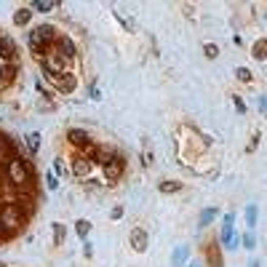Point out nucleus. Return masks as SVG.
<instances>
[{"instance_id": "obj_1", "label": "nucleus", "mask_w": 267, "mask_h": 267, "mask_svg": "<svg viewBox=\"0 0 267 267\" xmlns=\"http://www.w3.org/2000/svg\"><path fill=\"white\" fill-rule=\"evenodd\" d=\"M32 166L27 161H19V158H14V161L8 163V182L14 187H19V190H24L27 185L32 182Z\"/></svg>"}, {"instance_id": "obj_2", "label": "nucleus", "mask_w": 267, "mask_h": 267, "mask_svg": "<svg viewBox=\"0 0 267 267\" xmlns=\"http://www.w3.org/2000/svg\"><path fill=\"white\" fill-rule=\"evenodd\" d=\"M54 41H56V30L51 24H41V27H35V30L30 32V48L35 51L38 56L43 54L45 45H51Z\"/></svg>"}, {"instance_id": "obj_3", "label": "nucleus", "mask_w": 267, "mask_h": 267, "mask_svg": "<svg viewBox=\"0 0 267 267\" xmlns=\"http://www.w3.org/2000/svg\"><path fill=\"white\" fill-rule=\"evenodd\" d=\"M24 217H27V214L21 211V208L16 206V203H5V206L0 208V222L8 227L11 232L21 230V225H24Z\"/></svg>"}, {"instance_id": "obj_4", "label": "nucleus", "mask_w": 267, "mask_h": 267, "mask_svg": "<svg viewBox=\"0 0 267 267\" xmlns=\"http://www.w3.org/2000/svg\"><path fill=\"white\" fill-rule=\"evenodd\" d=\"M43 67H45V72H48V78H59V75H64V56L62 54H45L43 56Z\"/></svg>"}, {"instance_id": "obj_5", "label": "nucleus", "mask_w": 267, "mask_h": 267, "mask_svg": "<svg viewBox=\"0 0 267 267\" xmlns=\"http://www.w3.org/2000/svg\"><path fill=\"white\" fill-rule=\"evenodd\" d=\"M121 174H123V161L115 155V158H112V161L104 166V177H107V182H115V179H121Z\"/></svg>"}, {"instance_id": "obj_6", "label": "nucleus", "mask_w": 267, "mask_h": 267, "mask_svg": "<svg viewBox=\"0 0 267 267\" xmlns=\"http://www.w3.org/2000/svg\"><path fill=\"white\" fill-rule=\"evenodd\" d=\"M72 171H75V177H88L91 174V158L78 155L75 161H72Z\"/></svg>"}, {"instance_id": "obj_7", "label": "nucleus", "mask_w": 267, "mask_h": 267, "mask_svg": "<svg viewBox=\"0 0 267 267\" xmlns=\"http://www.w3.org/2000/svg\"><path fill=\"white\" fill-rule=\"evenodd\" d=\"M11 161H14V144H11L8 139H3V136H0V163H5V166H8Z\"/></svg>"}, {"instance_id": "obj_8", "label": "nucleus", "mask_w": 267, "mask_h": 267, "mask_svg": "<svg viewBox=\"0 0 267 267\" xmlns=\"http://www.w3.org/2000/svg\"><path fill=\"white\" fill-rule=\"evenodd\" d=\"M0 54H3V59H14V54H16V45L11 38H5V35H0Z\"/></svg>"}, {"instance_id": "obj_9", "label": "nucleus", "mask_w": 267, "mask_h": 267, "mask_svg": "<svg viewBox=\"0 0 267 267\" xmlns=\"http://www.w3.org/2000/svg\"><path fill=\"white\" fill-rule=\"evenodd\" d=\"M67 136H70V142H72L75 147H86V144H88V134L81 131V128H72V131L67 134Z\"/></svg>"}, {"instance_id": "obj_10", "label": "nucleus", "mask_w": 267, "mask_h": 267, "mask_svg": "<svg viewBox=\"0 0 267 267\" xmlns=\"http://www.w3.org/2000/svg\"><path fill=\"white\" fill-rule=\"evenodd\" d=\"M115 158V152L112 150H104V147H96V152H94V161L96 163H102V166H107V163Z\"/></svg>"}, {"instance_id": "obj_11", "label": "nucleus", "mask_w": 267, "mask_h": 267, "mask_svg": "<svg viewBox=\"0 0 267 267\" xmlns=\"http://www.w3.org/2000/svg\"><path fill=\"white\" fill-rule=\"evenodd\" d=\"M131 243H134L136 251H144V246H147V235H144V230H134V232H131Z\"/></svg>"}, {"instance_id": "obj_12", "label": "nucleus", "mask_w": 267, "mask_h": 267, "mask_svg": "<svg viewBox=\"0 0 267 267\" xmlns=\"http://www.w3.org/2000/svg\"><path fill=\"white\" fill-rule=\"evenodd\" d=\"M59 51H62L64 59H72V56H75V45H72L70 38H62V41H59Z\"/></svg>"}, {"instance_id": "obj_13", "label": "nucleus", "mask_w": 267, "mask_h": 267, "mask_svg": "<svg viewBox=\"0 0 267 267\" xmlns=\"http://www.w3.org/2000/svg\"><path fill=\"white\" fill-rule=\"evenodd\" d=\"M51 81H56V86H59V91H72V88H75V75H64V78H51Z\"/></svg>"}, {"instance_id": "obj_14", "label": "nucleus", "mask_w": 267, "mask_h": 267, "mask_svg": "<svg viewBox=\"0 0 267 267\" xmlns=\"http://www.w3.org/2000/svg\"><path fill=\"white\" fill-rule=\"evenodd\" d=\"M0 75H3V83H11V81H14V75H16V64H14V62L5 64L3 70H0Z\"/></svg>"}, {"instance_id": "obj_15", "label": "nucleus", "mask_w": 267, "mask_h": 267, "mask_svg": "<svg viewBox=\"0 0 267 267\" xmlns=\"http://www.w3.org/2000/svg\"><path fill=\"white\" fill-rule=\"evenodd\" d=\"M30 16H32V11H27V8H19L14 14V21L16 24H27V21H30Z\"/></svg>"}, {"instance_id": "obj_16", "label": "nucleus", "mask_w": 267, "mask_h": 267, "mask_svg": "<svg viewBox=\"0 0 267 267\" xmlns=\"http://www.w3.org/2000/svg\"><path fill=\"white\" fill-rule=\"evenodd\" d=\"M35 8H38V11H54V8H56V0H38Z\"/></svg>"}, {"instance_id": "obj_17", "label": "nucleus", "mask_w": 267, "mask_h": 267, "mask_svg": "<svg viewBox=\"0 0 267 267\" xmlns=\"http://www.w3.org/2000/svg\"><path fill=\"white\" fill-rule=\"evenodd\" d=\"M179 182H163V185H161V192H177L179 190Z\"/></svg>"}, {"instance_id": "obj_18", "label": "nucleus", "mask_w": 267, "mask_h": 267, "mask_svg": "<svg viewBox=\"0 0 267 267\" xmlns=\"http://www.w3.org/2000/svg\"><path fill=\"white\" fill-rule=\"evenodd\" d=\"M265 48H267V43L259 41L257 45H254V56H257V59H265Z\"/></svg>"}, {"instance_id": "obj_19", "label": "nucleus", "mask_w": 267, "mask_h": 267, "mask_svg": "<svg viewBox=\"0 0 267 267\" xmlns=\"http://www.w3.org/2000/svg\"><path fill=\"white\" fill-rule=\"evenodd\" d=\"M88 230H91V225L86 222V219H81V222H78V235L86 238V235H88Z\"/></svg>"}, {"instance_id": "obj_20", "label": "nucleus", "mask_w": 267, "mask_h": 267, "mask_svg": "<svg viewBox=\"0 0 267 267\" xmlns=\"http://www.w3.org/2000/svg\"><path fill=\"white\" fill-rule=\"evenodd\" d=\"M235 75H238V81H243V83H248V81H251V72H248L246 67H241V70H238Z\"/></svg>"}, {"instance_id": "obj_21", "label": "nucleus", "mask_w": 267, "mask_h": 267, "mask_svg": "<svg viewBox=\"0 0 267 267\" xmlns=\"http://www.w3.org/2000/svg\"><path fill=\"white\" fill-rule=\"evenodd\" d=\"M203 51H206V56H208V59H214V56L219 54V48H217V45H211V43H206V45H203Z\"/></svg>"}, {"instance_id": "obj_22", "label": "nucleus", "mask_w": 267, "mask_h": 267, "mask_svg": "<svg viewBox=\"0 0 267 267\" xmlns=\"http://www.w3.org/2000/svg\"><path fill=\"white\" fill-rule=\"evenodd\" d=\"M38 139H41L38 134H30V136H27V144H30V150H38Z\"/></svg>"}, {"instance_id": "obj_23", "label": "nucleus", "mask_w": 267, "mask_h": 267, "mask_svg": "<svg viewBox=\"0 0 267 267\" xmlns=\"http://www.w3.org/2000/svg\"><path fill=\"white\" fill-rule=\"evenodd\" d=\"M11 235H14V232H11L8 227H5L3 222H0V241H5V238H11Z\"/></svg>"}, {"instance_id": "obj_24", "label": "nucleus", "mask_w": 267, "mask_h": 267, "mask_svg": "<svg viewBox=\"0 0 267 267\" xmlns=\"http://www.w3.org/2000/svg\"><path fill=\"white\" fill-rule=\"evenodd\" d=\"M0 267H5V265H0Z\"/></svg>"}]
</instances>
